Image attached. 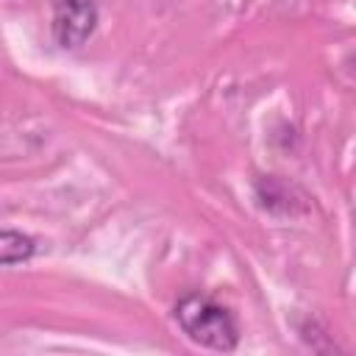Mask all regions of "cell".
Here are the masks:
<instances>
[{
	"label": "cell",
	"mask_w": 356,
	"mask_h": 356,
	"mask_svg": "<svg viewBox=\"0 0 356 356\" xmlns=\"http://www.w3.org/2000/svg\"><path fill=\"white\" fill-rule=\"evenodd\" d=\"M175 320L181 331L203 348L231 353L239 345V325L234 314L206 295H197V292L184 295L175 303Z\"/></svg>",
	"instance_id": "1"
},
{
	"label": "cell",
	"mask_w": 356,
	"mask_h": 356,
	"mask_svg": "<svg viewBox=\"0 0 356 356\" xmlns=\"http://www.w3.org/2000/svg\"><path fill=\"white\" fill-rule=\"evenodd\" d=\"M53 39L61 50H78L97 28V0H50Z\"/></svg>",
	"instance_id": "2"
},
{
	"label": "cell",
	"mask_w": 356,
	"mask_h": 356,
	"mask_svg": "<svg viewBox=\"0 0 356 356\" xmlns=\"http://www.w3.org/2000/svg\"><path fill=\"white\" fill-rule=\"evenodd\" d=\"M33 253H36L33 236H28V234H22V231L3 228V234H0V264H3V267L28 261Z\"/></svg>",
	"instance_id": "3"
}]
</instances>
